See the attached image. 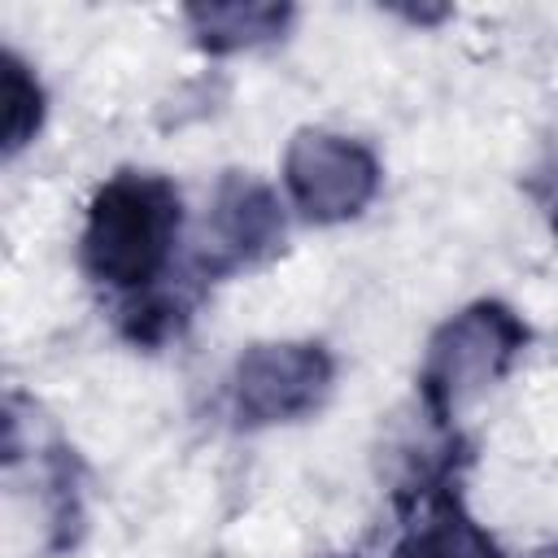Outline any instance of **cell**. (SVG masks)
<instances>
[{
  "mask_svg": "<svg viewBox=\"0 0 558 558\" xmlns=\"http://www.w3.org/2000/svg\"><path fill=\"white\" fill-rule=\"evenodd\" d=\"M179 227H183V201L166 174L118 170L96 187L87 205V222L78 240L83 270L105 288L144 292L170 270Z\"/></svg>",
  "mask_w": 558,
  "mask_h": 558,
  "instance_id": "1",
  "label": "cell"
},
{
  "mask_svg": "<svg viewBox=\"0 0 558 558\" xmlns=\"http://www.w3.org/2000/svg\"><path fill=\"white\" fill-rule=\"evenodd\" d=\"M532 331L506 301H471L453 318H445L418 366V401L436 427H449L462 405L488 392L514 357L527 349Z\"/></svg>",
  "mask_w": 558,
  "mask_h": 558,
  "instance_id": "2",
  "label": "cell"
},
{
  "mask_svg": "<svg viewBox=\"0 0 558 558\" xmlns=\"http://www.w3.org/2000/svg\"><path fill=\"white\" fill-rule=\"evenodd\" d=\"M331 379L336 357L318 340H262L231 371V405L244 427L296 423L323 405Z\"/></svg>",
  "mask_w": 558,
  "mask_h": 558,
  "instance_id": "3",
  "label": "cell"
},
{
  "mask_svg": "<svg viewBox=\"0 0 558 558\" xmlns=\"http://www.w3.org/2000/svg\"><path fill=\"white\" fill-rule=\"evenodd\" d=\"M379 179H384L379 157L362 140H349L323 126H301L288 140V153H283L288 196L318 227L357 218L375 201Z\"/></svg>",
  "mask_w": 558,
  "mask_h": 558,
  "instance_id": "4",
  "label": "cell"
},
{
  "mask_svg": "<svg viewBox=\"0 0 558 558\" xmlns=\"http://www.w3.org/2000/svg\"><path fill=\"white\" fill-rule=\"evenodd\" d=\"M283 244V209L275 192L240 170H227L214 187V209H209V248H205V270L209 279L253 266L270 257Z\"/></svg>",
  "mask_w": 558,
  "mask_h": 558,
  "instance_id": "5",
  "label": "cell"
},
{
  "mask_svg": "<svg viewBox=\"0 0 558 558\" xmlns=\"http://www.w3.org/2000/svg\"><path fill=\"white\" fill-rule=\"evenodd\" d=\"M296 9L292 4H257V0H227V4H187L183 22L192 31V44L209 57L248 52L262 44H275L288 35Z\"/></svg>",
  "mask_w": 558,
  "mask_h": 558,
  "instance_id": "6",
  "label": "cell"
},
{
  "mask_svg": "<svg viewBox=\"0 0 558 558\" xmlns=\"http://www.w3.org/2000/svg\"><path fill=\"white\" fill-rule=\"evenodd\" d=\"M392 558H501L497 541L466 514L458 488L445 480L427 493L423 519L410 523V532L397 541Z\"/></svg>",
  "mask_w": 558,
  "mask_h": 558,
  "instance_id": "7",
  "label": "cell"
},
{
  "mask_svg": "<svg viewBox=\"0 0 558 558\" xmlns=\"http://www.w3.org/2000/svg\"><path fill=\"white\" fill-rule=\"evenodd\" d=\"M0 100H4V118H0V153L17 157L44 126L48 113V96L35 78V70L17 57V52H0Z\"/></svg>",
  "mask_w": 558,
  "mask_h": 558,
  "instance_id": "8",
  "label": "cell"
},
{
  "mask_svg": "<svg viewBox=\"0 0 558 558\" xmlns=\"http://www.w3.org/2000/svg\"><path fill=\"white\" fill-rule=\"evenodd\" d=\"M83 466L74 449L52 445L48 453V523H52V549H74L83 532Z\"/></svg>",
  "mask_w": 558,
  "mask_h": 558,
  "instance_id": "9",
  "label": "cell"
},
{
  "mask_svg": "<svg viewBox=\"0 0 558 558\" xmlns=\"http://www.w3.org/2000/svg\"><path fill=\"white\" fill-rule=\"evenodd\" d=\"M527 558H558V541H554V545H541V549H532Z\"/></svg>",
  "mask_w": 558,
  "mask_h": 558,
  "instance_id": "10",
  "label": "cell"
},
{
  "mask_svg": "<svg viewBox=\"0 0 558 558\" xmlns=\"http://www.w3.org/2000/svg\"><path fill=\"white\" fill-rule=\"evenodd\" d=\"M549 227H554V235H558V201H554V209H549Z\"/></svg>",
  "mask_w": 558,
  "mask_h": 558,
  "instance_id": "11",
  "label": "cell"
},
{
  "mask_svg": "<svg viewBox=\"0 0 558 558\" xmlns=\"http://www.w3.org/2000/svg\"><path fill=\"white\" fill-rule=\"evenodd\" d=\"M331 558H336V554H331Z\"/></svg>",
  "mask_w": 558,
  "mask_h": 558,
  "instance_id": "12",
  "label": "cell"
}]
</instances>
